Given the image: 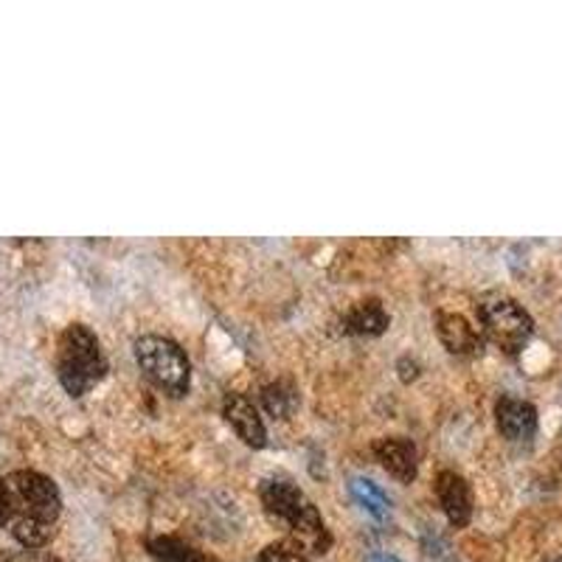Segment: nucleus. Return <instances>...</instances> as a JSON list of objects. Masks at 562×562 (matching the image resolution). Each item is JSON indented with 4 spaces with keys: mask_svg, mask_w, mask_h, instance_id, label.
<instances>
[{
    "mask_svg": "<svg viewBox=\"0 0 562 562\" xmlns=\"http://www.w3.org/2000/svg\"><path fill=\"white\" fill-rule=\"evenodd\" d=\"M436 498H439L441 512L448 515L450 524L456 529H464L473 520V490L467 484L464 475L453 473V470H441L436 475Z\"/></svg>",
    "mask_w": 562,
    "mask_h": 562,
    "instance_id": "0eeeda50",
    "label": "nucleus"
},
{
    "mask_svg": "<svg viewBox=\"0 0 562 562\" xmlns=\"http://www.w3.org/2000/svg\"><path fill=\"white\" fill-rule=\"evenodd\" d=\"M259 562H310L307 554L301 546H295L293 540H279V543L265 546Z\"/></svg>",
    "mask_w": 562,
    "mask_h": 562,
    "instance_id": "2eb2a0df",
    "label": "nucleus"
},
{
    "mask_svg": "<svg viewBox=\"0 0 562 562\" xmlns=\"http://www.w3.org/2000/svg\"><path fill=\"white\" fill-rule=\"evenodd\" d=\"M108 374V358L97 333L85 324L65 326L57 340V378L74 400L88 394Z\"/></svg>",
    "mask_w": 562,
    "mask_h": 562,
    "instance_id": "7ed1b4c3",
    "label": "nucleus"
},
{
    "mask_svg": "<svg viewBox=\"0 0 562 562\" xmlns=\"http://www.w3.org/2000/svg\"><path fill=\"white\" fill-rule=\"evenodd\" d=\"M391 326V315L385 313L383 301L380 299H363L358 304H351L340 318V329L344 335H355V338H380Z\"/></svg>",
    "mask_w": 562,
    "mask_h": 562,
    "instance_id": "9b49d317",
    "label": "nucleus"
},
{
    "mask_svg": "<svg viewBox=\"0 0 562 562\" xmlns=\"http://www.w3.org/2000/svg\"><path fill=\"white\" fill-rule=\"evenodd\" d=\"M259 498H262V506L270 518L290 531L295 546H301L304 551H313V554L329 551L333 535L326 529L324 515L299 484L273 475V479H265L259 484Z\"/></svg>",
    "mask_w": 562,
    "mask_h": 562,
    "instance_id": "f03ea898",
    "label": "nucleus"
},
{
    "mask_svg": "<svg viewBox=\"0 0 562 562\" xmlns=\"http://www.w3.org/2000/svg\"><path fill=\"white\" fill-rule=\"evenodd\" d=\"M7 490L12 506V518H9L12 537L26 549H43L54 537V524L63 512L57 484L34 470H18L7 475Z\"/></svg>",
    "mask_w": 562,
    "mask_h": 562,
    "instance_id": "f257e3e1",
    "label": "nucleus"
},
{
    "mask_svg": "<svg viewBox=\"0 0 562 562\" xmlns=\"http://www.w3.org/2000/svg\"><path fill=\"white\" fill-rule=\"evenodd\" d=\"M0 562H59L54 554H45V551L26 549V551H12V554H3Z\"/></svg>",
    "mask_w": 562,
    "mask_h": 562,
    "instance_id": "dca6fc26",
    "label": "nucleus"
},
{
    "mask_svg": "<svg viewBox=\"0 0 562 562\" xmlns=\"http://www.w3.org/2000/svg\"><path fill=\"white\" fill-rule=\"evenodd\" d=\"M9 518H12V506H9L7 479H0V526H9Z\"/></svg>",
    "mask_w": 562,
    "mask_h": 562,
    "instance_id": "f3484780",
    "label": "nucleus"
},
{
    "mask_svg": "<svg viewBox=\"0 0 562 562\" xmlns=\"http://www.w3.org/2000/svg\"><path fill=\"white\" fill-rule=\"evenodd\" d=\"M262 405L273 419H290L299 408V394L290 383H270L262 389Z\"/></svg>",
    "mask_w": 562,
    "mask_h": 562,
    "instance_id": "ddd939ff",
    "label": "nucleus"
},
{
    "mask_svg": "<svg viewBox=\"0 0 562 562\" xmlns=\"http://www.w3.org/2000/svg\"><path fill=\"white\" fill-rule=\"evenodd\" d=\"M371 453L380 461L385 473L394 475L400 484H411L419 473V453L416 445L405 436H389V439H378L371 445Z\"/></svg>",
    "mask_w": 562,
    "mask_h": 562,
    "instance_id": "6e6552de",
    "label": "nucleus"
},
{
    "mask_svg": "<svg viewBox=\"0 0 562 562\" xmlns=\"http://www.w3.org/2000/svg\"><path fill=\"white\" fill-rule=\"evenodd\" d=\"M135 363H138L140 374L149 380L158 391L167 396L189 394L192 385V363L186 358V351L180 344L164 335H140L135 340Z\"/></svg>",
    "mask_w": 562,
    "mask_h": 562,
    "instance_id": "20e7f679",
    "label": "nucleus"
},
{
    "mask_svg": "<svg viewBox=\"0 0 562 562\" xmlns=\"http://www.w3.org/2000/svg\"><path fill=\"white\" fill-rule=\"evenodd\" d=\"M149 554L155 557V562H211L209 557L200 554L194 546L183 543L180 537L160 535L149 540Z\"/></svg>",
    "mask_w": 562,
    "mask_h": 562,
    "instance_id": "f8f14e48",
    "label": "nucleus"
},
{
    "mask_svg": "<svg viewBox=\"0 0 562 562\" xmlns=\"http://www.w3.org/2000/svg\"><path fill=\"white\" fill-rule=\"evenodd\" d=\"M436 335L456 358H473L481 351V333L459 313H436Z\"/></svg>",
    "mask_w": 562,
    "mask_h": 562,
    "instance_id": "9d476101",
    "label": "nucleus"
},
{
    "mask_svg": "<svg viewBox=\"0 0 562 562\" xmlns=\"http://www.w3.org/2000/svg\"><path fill=\"white\" fill-rule=\"evenodd\" d=\"M554 562H562V560H554Z\"/></svg>",
    "mask_w": 562,
    "mask_h": 562,
    "instance_id": "6ab92c4d",
    "label": "nucleus"
},
{
    "mask_svg": "<svg viewBox=\"0 0 562 562\" xmlns=\"http://www.w3.org/2000/svg\"><path fill=\"white\" fill-rule=\"evenodd\" d=\"M223 416L231 425V430H234L248 448L262 450L265 445H268V428H265L262 414H259V408H256L250 396L237 394V391L225 394Z\"/></svg>",
    "mask_w": 562,
    "mask_h": 562,
    "instance_id": "423d86ee",
    "label": "nucleus"
},
{
    "mask_svg": "<svg viewBox=\"0 0 562 562\" xmlns=\"http://www.w3.org/2000/svg\"><path fill=\"white\" fill-rule=\"evenodd\" d=\"M351 490V498L358 501L360 506H363L366 512H369L371 518H378V520H385V515H389V495H385L383 490H380L374 481L369 479H351L349 484Z\"/></svg>",
    "mask_w": 562,
    "mask_h": 562,
    "instance_id": "4468645a",
    "label": "nucleus"
},
{
    "mask_svg": "<svg viewBox=\"0 0 562 562\" xmlns=\"http://www.w3.org/2000/svg\"><path fill=\"white\" fill-rule=\"evenodd\" d=\"M495 422H498V430L504 439L531 441L537 434V408L529 400L506 394L495 405Z\"/></svg>",
    "mask_w": 562,
    "mask_h": 562,
    "instance_id": "1a4fd4ad",
    "label": "nucleus"
},
{
    "mask_svg": "<svg viewBox=\"0 0 562 562\" xmlns=\"http://www.w3.org/2000/svg\"><path fill=\"white\" fill-rule=\"evenodd\" d=\"M369 562H396V560H394V557H380V554H378V557H371Z\"/></svg>",
    "mask_w": 562,
    "mask_h": 562,
    "instance_id": "a211bd4d",
    "label": "nucleus"
},
{
    "mask_svg": "<svg viewBox=\"0 0 562 562\" xmlns=\"http://www.w3.org/2000/svg\"><path fill=\"white\" fill-rule=\"evenodd\" d=\"M481 335L504 355H520L535 335V321L509 295H484L479 301Z\"/></svg>",
    "mask_w": 562,
    "mask_h": 562,
    "instance_id": "39448f33",
    "label": "nucleus"
}]
</instances>
